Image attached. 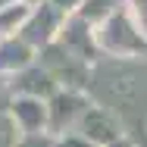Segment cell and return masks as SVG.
Instances as JSON below:
<instances>
[{
	"label": "cell",
	"mask_w": 147,
	"mask_h": 147,
	"mask_svg": "<svg viewBox=\"0 0 147 147\" xmlns=\"http://www.w3.org/2000/svg\"><path fill=\"white\" fill-rule=\"evenodd\" d=\"M125 6H128L131 19L138 22V28L144 31V38H147V0H125Z\"/></svg>",
	"instance_id": "cell-13"
},
{
	"label": "cell",
	"mask_w": 147,
	"mask_h": 147,
	"mask_svg": "<svg viewBox=\"0 0 147 147\" xmlns=\"http://www.w3.org/2000/svg\"><path fill=\"white\" fill-rule=\"evenodd\" d=\"M47 3H53L63 16H75V13L82 9V3H85V0H47Z\"/></svg>",
	"instance_id": "cell-16"
},
{
	"label": "cell",
	"mask_w": 147,
	"mask_h": 147,
	"mask_svg": "<svg viewBox=\"0 0 147 147\" xmlns=\"http://www.w3.org/2000/svg\"><path fill=\"white\" fill-rule=\"evenodd\" d=\"M34 3H13V6H3L0 9V41L3 38H19V31L25 28Z\"/></svg>",
	"instance_id": "cell-11"
},
{
	"label": "cell",
	"mask_w": 147,
	"mask_h": 147,
	"mask_svg": "<svg viewBox=\"0 0 147 147\" xmlns=\"http://www.w3.org/2000/svg\"><path fill=\"white\" fill-rule=\"evenodd\" d=\"M119 9H125V0H85L82 3V9L75 13L82 22H88L91 28L97 31L107 19H113Z\"/></svg>",
	"instance_id": "cell-10"
},
{
	"label": "cell",
	"mask_w": 147,
	"mask_h": 147,
	"mask_svg": "<svg viewBox=\"0 0 147 147\" xmlns=\"http://www.w3.org/2000/svg\"><path fill=\"white\" fill-rule=\"evenodd\" d=\"M6 85H9V97H38V100H50V97L59 91L57 78L50 75V69H47L41 59H38L34 66H28L25 72L13 75Z\"/></svg>",
	"instance_id": "cell-7"
},
{
	"label": "cell",
	"mask_w": 147,
	"mask_h": 147,
	"mask_svg": "<svg viewBox=\"0 0 147 147\" xmlns=\"http://www.w3.org/2000/svg\"><path fill=\"white\" fill-rule=\"evenodd\" d=\"M94 107L91 91H75V88H59L47 100V135L63 138L69 131H78L82 119Z\"/></svg>",
	"instance_id": "cell-3"
},
{
	"label": "cell",
	"mask_w": 147,
	"mask_h": 147,
	"mask_svg": "<svg viewBox=\"0 0 147 147\" xmlns=\"http://www.w3.org/2000/svg\"><path fill=\"white\" fill-rule=\"evenodd\" d=\"M78 135H85L94 147H110V144H116L119 138H125L128 131H125L122 119H119L113 110H107L103 103L94 100V107L85 113L82 125H78Z\"/></svg>",
	"instance_id": "cell-5"
},
{
	"label": "cell",
	"mask_w": 147,
	"mask_h": 147,
	"mask_svg": "<svg viewBox=\"0 0 147 147\" xmlns=\"http://www.w3.org/2000/svg\"><path fill=\"white\" fill-rule=\"evenodd\" d=\"M13 122L19 125L22 135H47V100L38 97H13L9 110Z\"/></svg>",
	"instance_id": "cell-8"
},
{
	"label": "cell",
	"mask_w": 147,
	"mask_h": 147,
	"mask_svg": "<svg viewBox=\"0 0 147 147\" xmlns=\"http://www.w3.org/2000/svg\"><path fill=\"white\" fill-rule=\"evenodd\" d=\"M19 141H22L19 125L13 122L9 113H0V147H19Z\"/></svg>",
	"instance_id": "cell-12"
},
{
	"label": "cell",
	"mask_w": 147,
	"mask_h": 147,
	"mask_svg": "<svg viewBox=\"0 0 147 147\" xmlns=\"http://www.w3.org/2000/svg\"><path fill=\"white\" fill-rule=\"evenodd\" d=\"M19 147H53V138L50 135H22Z\"/></svg>",
	"instance_id": "cell-15"
},
{
	"label": "cell",
	"mask_w": 147,
	"mask_h": 147,
	"mask_svg": "<svg viewBox=\"0 0 147 147\" xmlns=\"http://www.w3.org/2000/svg\"><path fill=\"white\" fill-rule=\"evenodd\" d=\"M110 147H138V141H135V138H128V135H125V138H119L116 144H110Z\"/></svg>",
	"instance_id": "cell-17"
},
{
	"label": "cell",
	"mask_w": 147,
	"mask_h": 147,
	"mask_svg": "<svg viewBox=\"0 0 147 147\" xmlns=\"http://www.w3.org/2000/svg\"><path fill=\"white\" fill-rule=\"evenodd\" d=\"M66 19H69V16H63L53 3L38 0L34 9H31V16H28V22H25V28L19 31V38L41 53V50H47L50 44H57V38H59V31H63V25H66Z\"/></svg>",
	"instance_id": "cell-4"
},
{
	"label": "cell",
	"mask_w": 147,
	"mask_h": 147,
	"mask_svg": "<svg viewBox=\"0 0 147 147\" xmlns=\"http://www.w3.org/2000/svg\"><path fill=\"white\" fill-rule=\"evenodd\" d=\"M97 47H100V57L110 59H147V38L131 19L128 6L97 28Z\"/></svg>",
	"instance_id": "cell-2"
},
{
	"label": "cell",
	"mask_w": 147,
	"mask_h": 147,
	"mask_svg": "<svg viewBox=\"0 0 147 147\" xmlns=\"http://www.w3.org/2000/svg\"><path fill=\"white\" fill-rule=\"evenodd\" d=\"M57 44L63 47V50H69L72 57L85 59V63H97L100 59V47H97V31L91 28L88 22H82L78 16H69L66 19V25H63V31H59Z\"/></svg>",
	"instance_id": "cell-6"
},
{
	"label": "cell",
	"mask_w": 147,
	"mask_h": 147,
	"mask_svg": "<svg viewBox=\"0 0 147 147\" xmlns=\"http://www.w3.org/2000/svg\"><path fill=\"white\" fill-rule=\"evenodd\" d=\"M88 91L122 119L128 138L147 135V59H97Z\"/></svg>",
	"instance_id": "cell-1"
},
{
	"label": "cell",
	"mask_w": 147,
	"mask_h": 147,
	"mask_svg": "<svg viewBox=\"0 0 147 147\" xmlns=\"http://www.w3.org/2000/svg\"><path fill=\"white\" fill-rule=\"evenodd\" d=\"M53 147H94V144H91L85 135L69 131V135H63V138H53Z\"/></svg>",
	"instance_id": "cell-14"
},
{
	"label": "cell",
	"mask_w": 147,
	"mask_h": 147,
	"mask_svg": "<svg viewBox=\"0 0 147 147\" xmlns=\"http://www.w3.org/2000/svg\"><path fill=\"white\" fill-rule=\"evenodd\" d=\"M13 3H38V0H0V9L3 6H13Z\"/></svg>",
	"instance_id": "cell-18"
},
{
	"label": "cell",
	"mask_w": 147,
	"mask_h": 147,
	"mask_svg": "<svg viewBox=\"0 0 147 147\" xmlns=\"http://www.w3.org/2000/svg\"><path fill=\"white\" fill-rule=\"evenodd\" d=\"M38 63V50L22 38H3L0 41V75H19Z\"/></svg>",
	"instance_id": "cell-9"
}]
</instances>
